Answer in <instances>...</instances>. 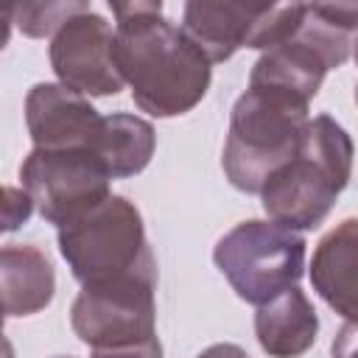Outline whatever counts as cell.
<instances>
[{"label": "cell", "mask_w": 358, "mask_h": 358, "mask_svg": "<svg viewBox=\"0 0 358 358\" xmlns=\"http://www.w3.org/2000/svg\"><path fill=\"white\" fill-rule=\"evenodd\" d=\"M310 282L336 313L358 322V218L341 221L319 241Z\"/></svg>", "instance_id": "30bf717a"}, {"label": "cell", "mask_w": 358, "mask_h": 358, "mask_svg": "<svg viewBox=\"0 0 358 358\" xmlns=\"http://www.w3.org/2000/svg\"><path fill=\"white\" fill-rule=\"evenodd\" d=\"M154 129L148 120L126 112L103 117L95 154L106 165L112 179H126L140 173L154 154Z\"/></svg>", "instance_id": "5bb4252c"}, {"label": "cell", "mask_w": 358, "mask_h": 358, "mask_svg": "<svg viewBox=\"0 0 358 358\" xmlns=\"http://www.w3.org/2000/svg\"><path fill=\"white\" fill-rule=\"evenodd\" d=\"M355 62H358V39H355Z\"/></svg>", "instance_id": "44dd1931"}, {"label": "cell", "mask_w": 358, "mask_h": 358, "mask_svg": "<svg viewBox=\"0 0 358 358\" xmlns=\"http://www.w3.org/2000/svg\"><path fill=\"white\" fill-rule=\"evenodd\" d=\"M59 249L73 277L81 282L126 274L154 257L140 210L123 196H109L90 215L62 227Z\"/></svg>", "instance_id": "8992f818"}, {"label": "cell", "mask_w": 358, "mask_h": 358, "mask_svg": "<svg viewBox=\"0 0 358 358\" xmlns=\"http://www.w3.org/2000/svg\"><path fill=\"white\" fill-rule=\"evenodd\" d=\"M117 17L115 59L140 109L157 117L190 112L210 87V59L171 20L162 3H109Z\"/></svg>", "instance_id": "6da1fadb"}, {"label": "cell", "mask_w": 358, "mask_h": 358, "mask_svg": "<svg viewBox=\"0 0 358 358\" xmlns=\"http://www.w3.org/2000/svg\"><path fill=\"white\" fill-rule=\"evenodd\" d=\"M59 358H73V355H59Z\"/></svg>", "instance_id": "7402d4cb"}, {"label": "cell", "mask_w": 358, "mask_h": 358, "mask_svg": "<svg viewBox=\"0 0 358 358\" xmlns=\"http://www.w3.org/2000/svg\"><path fill=\"white\" fill-rule=\"evenodd\" d=\"M196 358H249V355L241 347H235V344H213V347H207Z\"/></svg>", "instance_id": "ffe728a7"}, {"label": "cell", "mask_w": 358, "mask_h": 358, "mask_svg": "<svg viewBox=\"0 0 358 358\" xmlns=\"http://www.w3.org/2000/svg\"><path fill=\"white\" fill-rule=\"evenodd\" d=\"M25 123L36 148L95 151L103 117L81 92L64 84H36L25 98Z\"/></svg>", "instance_id": "9c48e42d"}, {"label": "cell", "mask_w": 358, "mask_h": 358, "mask_svg": "<svg viewBox=\"0 0 358 358\" xmlns=\"http://www.w3.org/2000/svg\"><path fill=\"white\" fill-rule=\"evenodd\" d=\"M255 333L271 358H296L313 347L319 319L310 299L294 285L257 308Z\"/></svg>", "instance_id": "7c38bea8"}, {"label": "cell", "mask_w": 358, "mask_h": 358, "mask_svg": "<svg viewBox=\"0 0 358 358\" xmlns=\"http://www.w3.org/2000/svg\"><path fill=\"white\" fill-rule=\"evenodd\" d=\"M87 8V3H17L14 20L25 36H48L59 34L64 22Z\"/></svg>", "instance_id": "9a60e30c"}, {"label": "cell", "mask_w": 358, "mask_h": 358, "mask_svg": "<svg viewBox=\"0 0 358 358\" xmlns=\"http://www.w3.org/2000/svg\"><path fill=\"white\" fill-rule=\"evenodd\" d=\"M50 64L62 84L81 95H115L126 84L115 59V31L92 8L62 25L50 42Z\"/></svg>", "instance_id": "ba28073f"}, {"label": "cell", "mask_w": 358, "mask_h": 358, "mask_svg": "<svg viewBox=\"0 0 358 358\" xmlns=\"http://www.w3.org/2000/svg\"><path fill=\"white\" fill-rule=\"evenodd\" d=\"M20 179L42 218L62 229L109 199L112 176L95 151L34 148L20 168Z\"/></svg>", "instance_id": "52a82bcc"}, {"label": "cell", "mask_w": 358, "mask_h": 358, "mask_svg": "<svg viewBox=\"0 0 358 358\" xmlns=\"http://www.w3.org/2000/svg\"><path fill=\"white\" fill-rule=\"evenodd\" d=\"M92 358H162V344L154 336V338H145V341H137V344L92 350Z\"/></svg>", "instance_id": "ac0fdd59"}, {"label": "cell", "mask_w": 358, "mask_h": 358, "mask_svg": "<svg viewBox=\"0 0 358 358\" xmlns=\"http://www.w3.org/2000/svg\"><path fill=\"white\" fill-rule=\"evenodd\" d=\"M268 6L271 3H187L182 31L204 50L210 62H224L238 48L249 45Z\"/></svg>", "instance_id": "8fae6325"}, {"label": "cell", "mask_w": 358, "mask_h": 358, "mask_svg": "<svg viewBox=\"0 0 358 358\" xmlns=\"http://www.w3.org/2000/svg\"><path fill=\"white\" fill-rule=\"evenodd\" d=\"M154 288H157V263L148 257L137 268L84 282L81 294L73 302L70 324L76 336L92 350L137 344L154 338Z\"/></svg>", "instance_id": "5b68a950"}, {"label": "cell", "mask_w": 358, "mask_h": 358, "mask_svg": "<svg viewBox=\"0 0 358 358\" xmlns=\"http://www.w3.org/2000/svg\"><path fill=\"white\" fill-rule=\"evenodd\" d=\"M330 352L333 358H358V322L355 319H347L338 327Z\"/></svg>", "instance_id": "d6986e66"}, {"label": "cell", "mask_w": 358, "mask_h": 358, "mask_svg": "<svg viewBox=\"0 0 358 358\" xmlns=\"http://www.w3.org/2000/svg\"><path fill=\"white\" fill-rule=\"evenodd\" d=\"M355 101H358V87H355Z\"/></svg>", "instance_id": "603a6c76"}, {"label": "cell", "mask_w": 358, "mask_h": 358, "mask_svg": "<svg viewBox=\"0 0 358 358\" xmlns=\"http://www.w3.org/2000/svg\"><path fill=\"white\" fill-rule=\"evenodd\" d=\"M350 173V134L330 115H319L308 120L296 154L263 185V210L288 229H313L333 210Z\"/></svg>", "instance_id": "7a4b0ae2"}, {"label": "cell", "mask_w": 358, "mask_h": 358, "mask_svg": "<svg viewBox=\"0 0 358 358\" xmlns=\"http://www.w3.org/2000/svg\"><path fill=\"white\" fill-rule=\"evenodd\" d=\"M0 291L6 316H31L53 299L56 274L50 257L31 243H11L0 255Z\"/></svg>", "instance_id": "4fadbf2b"}, {"label": "cell", "mask_w": 358, "mask_h": 358, "mask_svg": "<svg viewBox=\"0 0 358 358\" xmlns=\"http://www.w3.org/2000/svg\"><path fill=\"white\" fill-rule=\"evenodd\" d=\"M34 210V199L28 196V190H17V187H6L3 190V229H17L20 224L28 221Z\"/></svg>", "instance_id": "2e32d148"}, {"label": "cell", "mask_w": 358, "mask_h": 358, "mask_svg": "<svg viewBox=\"0 0 358 358\" xmlns=\"http://www.w3.org/2000/svg\"><path fill=\"white\" fill-rule=\"evenodd\" d=\"M308 103L271 90L249 87L232 106L224 143V173L243 193H260L299 148Z\"/></svg>", "instance_id": "3957f363"}, {"label": "cell", "mask_w": 358, "mask_h": 358, "mask_svg": "<svg viewBox=\"0 0 358 358\" xmlns=\"http://www.w3.org/2000/svg\"><path fill=\"white\" fill-rule=\"evenodd\" d=\"M313 11L344 34L358 31V3H313Z\"/></svg>", "instance_id": "e0dca14e"}, {"label": "cell", "mask_w": 358, "mask_h": 358, "mask_svg": "<svg viewBox=\"0 0 358 358\" xmlns=\"http://www.w3.org/2000/svg\"><path fill=\"white\" fill-rule=\"evenodd\" d=\"M213 260L241 299L266 305L299 282L305 271V238L277 221L252 218L218 238Z\"/></svg>", "instance_id": "277c9868"}]
</instances>
